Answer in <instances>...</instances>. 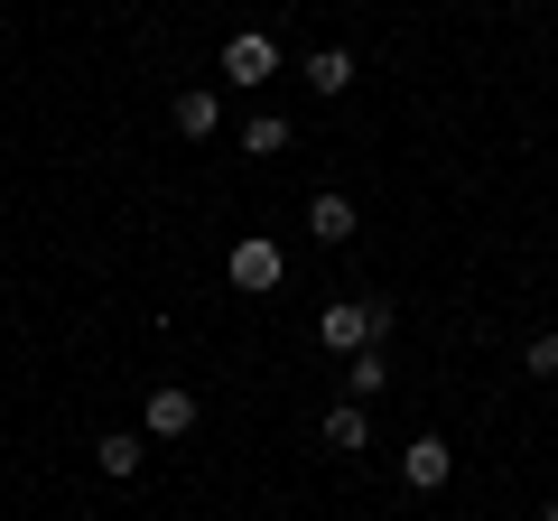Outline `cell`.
Wrapping results in <instances>:
<instances>
[{"mask_svg":"<svg viewBox=\"0 0 558 521\" xmlns=\"http://www.w3.org/2000/svg\"><path fill=\"white\" fill-rule=\"evenodd\" d=\"M539 521H558V502H549V512H539Z\"/></svg>","mask_w":558,"mask_h":521,"instance_id":"obj_14","label":"cell"},{"mask_svg":"<svg viewBox=\"0 0 558 521\" xmlns=\"http://www.w3.org/2000/svg\"><path fill=\"white\" fill-rule=\"evenodd\" d=\"M307 84H317V94H344V84H354V57H344V47H317V57H307Z\"/></svg>","mask_w":558,"mask_h":521,"instance_id":"obj_11","label":"cell"},{"mask_svg":"<svg viewBox=\"0 0 558 521\" xmlns=\"http://www.w3.org/2000/svg\"><path fill=\"white\" fill-rule=\"evenodd\" d=\"M521 363H531V373H558V336H531V344H521Z\"/></svg>","mask_w":558,"mask_h":521,"instance_id":"obj_13","label":"cell"},{"mask_svg":"<svg viewBox=\"0 0 558 521\" xmlns=\"http://www.w3.org/2000/svg\"><path fill=\"white\" fill-rule=\"evenodd\" d=\"M344 391H354V401H381V391H391V363H381L373 344H363V354L344 363Z\"/></svg>","mask_w":558,"mask_h":521,"instance_id":"obj_9","label":"cell"},{"mask_svg":"<svg viewBox=\"0 0 558 521\" xmlns=\"http://www.w3.org/2000/svg\"><path fill=\"white\" fill-rule=\"evenodd\" d=\"M373 336H381V307H363V299H336V307L317 317V344H326V354H363Z\"/></svg>","mask_w":558,"mask_h":521,"instance_id":"obj_2","label":"cell"},{"mask_svg":"<svg viewBox=\"0 0 558 521\" xmlns=\"http://www.w3.org/2000/svg\"><path fill=\"white\" fill-rule=\"evenodd\" d=\"M140 457H149V438H131V428H121V438H94V465H102V475H140Z\"/></svg>","mask_w":558,"mask_h":521,"instance_id":"obj_8","label":"cell"},{"mask_svg":"<svg viewBox=\"0 0 558 521\" xmlns=\"http://www.w3.org/2000/svg\"><path fill=\"white\" fill-rule=\"evenodd\" d=\"M215 121H223V102L205 94V84H196V94H178V131H186V141H215Z\"/></svg>","mask_w":558,"mask_h":521,"instance_id":"obj_10","label":"cell"},{"mask_svg":"<svg viewBox=\"0 0 558 521\" xmlns=\"http://www.w3.org/2000/svg\"><path fill=\"white\" fill-rule=\"evenodd\" d=\"M186 428H196V391H178V381H159V391H149V401H140V438H186Z\"/></svg>","mask_w":558,"mask_h":521,"instance_id":"obj_3","label":"cell"},{"mask_svg":"<svg viewBox=\"0 0 558 521\" xmlns=\"http://www.w3.org/2000/svg\"><path fill=\"white\" fill-rule=\"evenodd\" d=\"M223 270H233V289H279V270H289V260H279V242H233V260H223Z\"/></svg>","mask_w":558,"mask_h":521,"instance_id":"obj_5","label":"cell"},{"mask_svg":"<svg viewBox=\"0 0 558 521\" xmlns=\"http://www.w3.org/2000/svg\"><path fill=\"white\" fill-rule=\"evenodd\" d=\"M242 149H252V159H279V149H289V121H279V112L242 121Z\"/></svg>","mask_w":558,"mask_h":521,"instance_id":"obj_12","label":"cell"},{"mask_svg":"<svg viewBox=\"0 0 558 521\" xmlns=\"http://www.w3.org/2000/svg\"><path fill=\"white\" fill-rule=\"evenodd\" d=\"M215 65H223L233 84H270V75H279V38H270V28H233Z\"/></svg>","mask_w":558,"mask_h":521,"instance_id":"obj_1","label":"cell"},{"mask_svg":"<svg viewBox=\"0 0 558 521\" xmlns=\"http://www.w3.org/2000/svg\"><path fill=\"white\" fill-rule=\"evenodd\" d=\"M326 447H336V457H363V447H373V420H363V401H344V410H326V428H317Z\"/></svg>","mask_w":558,"mask_h":521,"instance_id":"obj_7","label":"cell"},{"mask_svg":"<svg viewBox=\"0 0 558 521\" xmlns=\"http://www.w3.org/2000/svg\"><path fill=\"white\" fill-rule=\"evenodd\" d=\"M400 475H410V494H438V484L457 475V447L447 438H410L400 447Z\"/></svg>","mask_w":558,"mask_h":521,"instance_id":"obj_4","label":"cell"},{"mask_svg":"<svg viewBox=\"0 0 558 521\" xmlns=\"http://www.w3.org/2000/svg\"><path fill=\"white\" fill-rule=\"evenodd\" d=\"M307 233H317V242H354V196H336V186L307 196Z\"/></svg>","mask_w":558,"mask_h":521,"instance_id":"obj_6","label":"cell"}]
</instances>
